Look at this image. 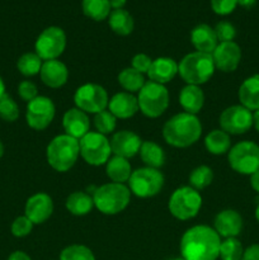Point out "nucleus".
<instances>
[{"instance_id": "nucleus-42", "label": "nucleus", "mask_w": 259, "mask_h": 260, "mask_svg": "<svg viewBox=\"0 0 259 260\" xmlns=\"http://www.w3.org/2000/svg\"><path fill=\"white\" fill-rule=\"evenodd\" d=\"M18 94H19L20 98L24 102L29 103L30 101L38 96V89L36 86L35 83L29 80H23L22 83L18 85Z\"/></svg>"}, {"instance_id": "nucleus-35", "label": "nucleus", "mask_w": 259, "mask_h": 260, "mask_svg": "<svg viewBox=\"0 0 259 260\" xmlns=\"http://www.w3.org/2000/svg\"><path fill=\"white\" fill-rule=\"evenodd\" d=\"M244 254V248L238 238H229L221 241L220 256L221 260H241Z\"/></svg>"}, {"instance_id": "nucleus-34", "label": "nucleus", "mask_w": 259, "mask_h": 260, "mask_svg": "<svg viewBox=\"0 0 259 260\" xmlns=\"http://www.w3.org/2000/svg\"><path fill=\"white\" fill-rule=\"evenodd\" d=\"M213 180V172L207 165H201L192 170L189 175V187L196 190H202L207 188Z\"/></svg>"}, {"instance_id": "nucleus-5", "label": "nucleus", "mask_w": 259, "mask_h": 260, "mask_svg": "<svg viewBox=\"0 0 259 260\" xmlns=\"http://www.w3.org/2000/svg\"><path fill=\"white\" fill-rule=\"evenodd\" d=\"M131 201V190L119 183H107L94 190V207L103 215H117L127 208Z\"/></svg>"}, {"instance_id": "nucleus-51", "label": "nucleus", "mask_w": 259, "mask_h": 260, "mask_svg": "<svg viewBox=\"0 0 259 260\" xmlns=\"http://www.w3.org/2000/svg\"><path fill=\"white\" fill-rule=\"evenodd\" d=\"M3 155H4V145H3L2 140H0V157H2Z\"/></svg>"}, {"instance_id": "nucleus-19", "label": "nucleus", "mask_w": 259, "mask_h": 260, "mask_svg": "<svg viewBox=\"0 0 259 260\" xmlns=\"http://www.w3.org/2000/svg\"><path fill=\"white\" fill-rule=\"evenodd\" d=\"M62 127L65 129V135L80 140L90 129V121L85 112L75 107L65 112L62 117Z\"/></svg>"}, {"instance_id": "nucleus-45", "label": "nucleus", "mask_w": 259, "mask_h": 260, "mask_svg": "<svg viewBox=\"0 0 259 260\" xmlns=\"http://www.w3.org/2000/svg\"><path fill=\"white\" fill-rule=\"evenodd\" d=\"M8 260H32V259H30V256L28 255V254H25L24 251L17 250L14 251V253L10 254Z\"/></svg>"}, {"instance_id": "nucleus-16", "label": "nucleus", "mask_w": 259, "mask_h": 260, "mask_svg": "<svg viewBox=\"0 0 259 260\" xmlns=\"http://www.w3.org/2000/svg\"><path fill=\"white\" fill-rule=\"evenodd\" d=\"M109 144H111V150L114 156L124 157V159L128 160L139 154L142 140L135 132L123 129V131L116 132L112 136Z\"/></svg>"}, {"instance_id": "nucleus-28", "label": "nucleus", "mask_w": 259, "mask_h": 260, "mask_svg": "<svg viewBox=\"0 0 259 260\" xmlns=\"http://www.w3.org/2000/svg\"><path fill=\"white\" fill-rule=\"evenodd\" d=\"M66 210L74 216H85L93 210V197L85 192H73L66 198Z\"/></svg>"}, {"instance_id": "nucleus-49", "label": "nucleus", "mask_w": 259, "mask_h": 260, "mask_svg": "<svg viewBox=\"0 0 259 260\" xmlns=\"http://www.w3.org/2000/svg\"><path fill=\"white\" fill-rule=\"evenodd\" d=\"M253 127L259 132V109L253 112Z\"/></svg>"}, {"instance_id": "nucleus-18", "label": "nucleus", "mask_w": 259, "mask_h": 260, "mask_svg": "<svg viewBox=\"0 0 259 260\" xmlns=\"http://www.w3.org/2000/svg\"><path fill=\"white\" fill-rule=\"evenodd\" d=\"M243 217L235 210H223L215 217L213 229L220 238H238L243 230Z\"/></svg>"}, {"instance_id": "nucleus-17", "label": "nucleus", "mask_w": 259, "mask_h": 260, "mask_svg": "<svg viewBox=\"0 0 259 260\" xmlns=\"http://www.w3.org/2000/svg\"><path fill=\"white\" fill-rule=\"evenodd\" d=\"M53 212L52 198L46 193H36L25 202L24 216H27L33 225H40L47 221Z\"/></svg>"}, {"instance_id": "nucleus-44", "label": "nucleus", "mask_w": 259, "mask_h": 260, "mask_svg": "<svg viewBox=\"0 0 259 260\" xmlns=\"http://www.w3.org/2000/svg\"><path fill=\"white\" fill-rule=\"evenodd\" d=\"M241 260H259V244H253V245L244 249Z\"/></svg>"}, {"instance_id": "nucleus-47", "label": "nucleus", "mask_w": 259, "mask_h": 260, "mask_svg": "<svg viewBox=\"0 0 259 260\" xmlns=\"http://www.w3.org/2000/svg\"><path fill=\"white\" fill-rule=\"evenodd\" d=\"M127 0H109V4L113 10L116 9H123V7L126 5Z\"/></svg>"}, {"instance_id": "nucleus-31", "label": "nucleus", "mask_w": 259, "mask_h": 260, "mask_svg": "<svg viewBox=\"0 0 259 260\" xmlns=\"http://www.w3.org/2000/svg\"><path fill=\"white\" fill-rule=\"evenodd\" d=\"M81 9L86 17L96 22L107 19L112 12L109 0H83Z\"/></svg>"}, {"instance_id": "nucleus-8", "label": "nucleus", "mask_w": 259, "mask_h": 260, "mask_svg": "<svg viewBox=\"0 0 259 260\" xmlns=\"http://www.w3.org/2000/svg\"><path fill=\"white\" fill-rule=\"evenodd\" d=\"M164 175L159 169L140 168L132 172L128 180V188L139 198H151L159 194L164 187Z\"/></svg>"}, {"instance_id": "nucleus-41", "label": "nucleus", "mask_w": 259, "mask_h": 260, "mask_svg": "<svg viewBox=\"0 0 259 260\" xmlns=\"http://www.w3.org/2000/svg\"><path fill=\"white\" fill-rule=\"evenodd\" d=\"M238 7V0H211V8L218 15H228Z\"/></svg>"}, {"instance_id": "nucleus-10", "label": "nucleus", "mask_w": 259, "mask_h": 260, "mask_svg": "<svg viewBox=\"0 0 259 260\" xmlns=\"http://www.w3.org/2000/svg\"><path fill=\"white\" fill-rule=\"evenodd\" d=\"M80 156L84 161L93 167L107 164L112 154L111 144L107 136L98 132L89 131L83 139L79 140Z\"/></svg>"}, {"instance_id": "nucleus-15", "label": "nucleus", "mask_w": 259, "mask_h": 260, "mask_svg": "<svg viewBox=\"0 0 259 260\" xmlns=\"http://www.w3.org/2000/svg\"><path fill=\"white\" fill-rule=\"evenodd\" d=\"M215 69L222 73H233L239 68L241 61V48L236 42H218L212 52Z\"/></svg>"}, {"instance_id": "nucleus-21", "label": "nucleus", "mask_w": 259, "mask_h": 260, "mask_svg": "<svg viewBox=\"0 0 259 260\" xmlns=\"http://www.w3.org/2000/svg\"><path fill=\"white\" fill-rule=\"evenodd\" d=\"M108 111L116 118H131L139 112V102L134 94L127 93V91H119L109 99Z\"/></svg>"}, {"instance_id": "nucleus-3", "label": "nucleus", "mask_w": 259, "mask_h": 260, "mask_svg": "<svg viewBox=\"0 0 259 260\" xmlns=\"http://www.w3.org/2000/svg\"><path fill=\"white\" fill-rule=\"evenodd\" d=\"M80 155L79 140L69 135H58L53 137L46 150V156L50 167L60 173L69 172L75 165Z\"/></svg>"}, {"instance_id": "nucleus-13", "label": "nucleus", "mask_w": 259, "mask_h": 260, "mask_svg": "<svg viewBox=\"0 0 259 260\" xmlns=\"http://www.w3.org/2000/svg\"><path fill=\"white\" fill-rule=\"evenodd\" d=\"M218 123L221 129L229 135L246 134L253 127V112L241 104L228 107L220 114Z\"/></svg>"}, {"instance_id": "nucleus-50", "label": "nucleus", "mask_w": 259, "mask_h": 260, "mask_svg": "<svg viewBox=\"0 0 259 260\" xmlns=\"http://www.w3.org/2000/svg\"><path fill=\"white\" fill-rule=\"evenodd\" d=\"M5 94H7L5 93V84H4V80L2 79V76H0V99H2Z\"/></svg>"}, {"instance_id": "nucleus-36", "label": "nucleus", "mask_w": 259, "mask_h": 260, "mask_svg": "<svg viewBox=\"0 0 259 260\" xmlns=\"http://www.w3.org/2000/svg\"><path fill=\"white\" fill-rule=\"evenodd\" d=\"M93 121L96 132L101 135H104V136L112 134V132L116 129L117 118L108 111V109L96 113L95 116H94Z\"/></svg>"}, {"instance_id": "nucleus-14", "label": "nucleus", "mask_w": 259, "mask_h": 260, "mask_svg": "<svg viewBox=\"0 0 259 260\" xmlns=\"http://www.w3.org/2000/svg\"><path fill=\"white\" fill-rule=\"evenodd\" d=\"M55 113L56 108L53 102L47 96L38 95L27 106L25 111L27 124L36 131H42L50 126L55 118Z\"/></svg>"}, {"instance_id": "nucleus-2", "label": "nucleus", "mask_w": 259, "mask_h": 260, "mask_svg": "<svg viewBox=\"0 0 259 260\" xmlns=\"http://www.w3.org/2000/svg\"><path fill=\"white\" fill-rule=\"evenodd\" d=\"M202 135V124L196 114L182 112L173 116L163 127V137L170 146L185 149L192 146Z\"/></svg>"}, {"instance_id": "nucleus-9", "label": "nucleus", "mask_w": 259, "mask_h": 260, "mask_svg": "<svg viewBox=\"0 0 259 260\" xmlns=\"http://www.w3.org/2000/svg\"><path fill=\"white\" fill-rule=\"evenodd\" d=\"M229 164L234 172L250 177L259 170V145L253 141H241L228 152Z\"/></svg>"}, {"instance_id": "nucleus-7", "label": "nucleus", "mask_w": 259, "mask_h": 260, "mask_svg": "<svg viewBox=\"0 0 259 260\" xmlns=\"http://www.w3.org/2000/svg\"><path fill=\"white\" fill-rule=\"evenodd\" d=\"M170 213L177 220H192L200 212L202 207V197L200 192L192 187H180L173 192L168 203Z\"/></svg>"}, {"instance_id": "nucleus-52", "label": "nucleus", "mask_w": 259, "mask_h": 260, "mask_svg": "<svg viewBox=\"0 0 259 260\" xmlns=\"http://www.w3.org/2000/svg\"><path fill=\"white\" fill-rule=\"evenodd\" d=\"M255 218H256V221L259 222V203H258V206H256V208H255Z\"/></svg>"}, {"instance_id": "nucleus-53", "label": "nucleus", "mask_w": 259, "mask_h": 260, "mask_svg": "<svg viewBox=\"0 0 259 260\" xmlns=\"http://www.w3.org/2000/svg\"><path fill=\"white\" fill-rule=\"evenodd\" d=\"M169 260H184L183 258H174V259H169Z\"/></svg>"}, {"instance_id": "nucleus-39", "label": "nucleus", "mask_w": 259, "mask_h": 260, "mask_svg": "<svg viewBox=\"0 0 259 260\" xmlns=\"http://www.w3.org/2000/svg\"><path fill=\"white\" fill-rule=\"evenodd\" d=\"M32 221L27 216H19V217H17L13 221L10 231H12V234L15 238H25V236H28L32 233Z\"/></svg>"}, {"instance_id": "nucleus-40", "label": "nucleus", "mask_w": 259, "mask_h": 260, "mask_svg": "<svg viewBox=\"0 0 259 260\" xmlns=\"http://www.w3.org/2000/svg\"><path fill=\"white\" fill-rule=\"evenodd\" d=\"M213 29H215L218 42H231L236 36V28L234 27L233 23L228 22V20L218 22Z\"/></svg>"}, {"instance_id": "nucleus-30", "label": "nucleus", "mask_w": 259, "mask_h": 260, "mask_svg": "<svg viewBox=\"0 0 259 260\" xmlns=\"http://www.w3.org/2000/svg\"><path fill=\"white\" fill-rule=\"evenodd\" d=\"M205 146L212 155H223L231 149L230 135L222 129H213L206 136Z\"/></svg>"}, {"instance_id": "nucleus-6", "label": "nucleus", "mask_w": 259, "mask_h": 260, "mask_svg": "<svg viewBox=\"0 0 259 260\" xmlns=\"http://www.w3.org/2000/svg\"><path fill=\"white\" fill-rule=\"evenodd\" d=\"M139 109L149 118H157L169 107V91L163 84L147 81L139 91Z\"/></svg>"}, {"instance_id": "nucleus-12", "label": "nucleus", "mask_w": 259, "mask_h": 260, "mask_svg": "<svg viewBox=\"0 0 259 260\" xmlns=\"http://www.w3.org/2000/svg\"><path fill=\"white\" fill-rule=\"evenodd\" d=\"M66 48V33L62 28L51 25L40 33L35 43L36 53L42 60H57Z\"/></svg>"}, {"instance_id": "nucleus-1", "label": "nucleus", "mask_w": 259, "mask_h": 260, "mask_svg": "<svg viewBox=\"0 0 259 260\" xmlns=\"http://www.w3.org/2000/svg\"><path fill=\"white\" fill-rule=\"evenodd\" d=\"M221 238L215 229L197 225L188 229L180 240V253L184 260H217Z\"/></svg>"}, {"instance_id": "nucleus-46", "label": "nucleus", "mask_w": 259, "mask_h": 260, "mask_svg": "<svg viewBox=\"0 0 259 260\" xmlns=\"http://www.w3.org/2000/svg\"><path fill=\"white\" fill-rule=\"evenodd\" d=\"M250 185L256 193H259V170L250 175Z\"/></svg>"}, {"instance_id": "nucleus-38", "label": "nucleus", "mask_w": 259, "mask_h": 260, "mask_svg": "<svg viewBox=\"0 0 259 260\" xmlns=\"http://www.w3.org/2000/svg\"><path fill=\"white\" fill-rule=\"evenodd\" d=\"M19 117V107L10 95L5 94L0 99V118L5 122H14Z\"/></svg>"}, {"instance_id": "nucleus-48", "label": "nucleus", "mask_w": 259, "mask_h": 260, "mask_svg": "<svg viewBox=\"0 0 259 260\" xmlns=\"http://www.w3.org/2000/svg\"><path fill=\"white\" fill-rule=\"evenodd\" d=\"M256 0H238V5H240V7L243 8H246V9H250V8H253L254 5H255Z\"/></svg>"}, {"instance_id": "nucleus-22", "label": "nucleus", "mask_w": 259, "mask_h": 260, "mask_svg": "<svg viewBox=\"0 0 259 260\" xmlns=\"http://www.w3.org/2000/svg\"><path fill=\"white\" fill-rule=\"evenodd\" d=\"M190 42L198 52L208 53V55H212L218 45L215 29L206 23H201L193 28L190 32Z\"/></svg>"}, {"instance_id": "nucleus-11", "label": "nucleus", "mask_w": 259, "mask_h": 260, "mask_svg": "<svg viewBox=\"0 0 259 260\" xmlns=\"http://www.w3.org/2000/svg\"><path fill=\"white\" fill-rule=\"evenodd\" d=\"M74 103L76 108L81 109L86 114H96L108 108V93L99 84H84L76 89L74 94Z\"/></svg>"}, {"instance_id": "nucleus-24", "label": "nucleus", "mask_w": 259, "mask_h": 260, "mask_svg": "<svg viewBox=\"0 0 259 260\" xmlns=\"http://www.w3.org/2000/svg\"><path fill=\"white\" fill-rule=\"evenodd\" d=\"M239 102L249 111L259 109V74L246 78L238 91Z\"/></svg>"}, {"instance_id": "nucleus-26", "label": "nucleus", "mask_w": 259, "mask_h": 260, "mask_svg": "<svg viewBox=\"0 0 259 260\" xmlns=\"http://www.w3.org/2000/svg\"><path fill=\"white\" fill-rule=\"evenodd\" d=\"M106 174L113 183L124 184L126 182H128L132 174L131 164L124 157H109L106 164Z\"/></svg>"}, {"instance_id": "nucleus-33", "label": "nucleus", "mask_w": 259, "mask_h": 260, "mask_svg": "<svg viewBox=\"0 0 259 260\" xmlns=\"http://www.w3.org/2000/svg\"><path fill=\"white\" fill-rule=\"evenodd\" d=\"M43 60L37 55L36 52H27L19 57L17 62L18 71L22 74L23 76H35L40 74L41 68H42Z\"/></svg>"}, {"instance_id": "nucleus-29", "label": "nucleus", "mask_w": 259, "mask_h": 260, "mask_svg": "<svg viewBox=\"0 0 259 260\" xmlns=\"http://www.w3.org/2000/svg\"><path fill=\"white\" fill-rule=\"evenodd\" d=\"M111 29L118 36H128L134 30L135 22L132 15L126 9L112 10L108 17Z\"/></svg>"}, {"instance_id": "nucleus-37", "label": "nucleus", "mask_w": 259, "mask_h": 260, "mask_svg": "<svg viewBox=\"0 0 259 260\" xmlns=\"http://www.w3.org/2000/svg\"><path fill=\"white\" fill-rule=\"evenodd\" d=\"M60 260H95V256L88 246L74 244L61 251Z\"/></svg>"}, {"instance_id": "nucleus-23", "label": "nucleus", "mask_w": 259, "mask_h": 260, "mask_svg": "<svg viewBox=\"0 0 259 260\" xmlns=\"http://www.w3.org/2000/svg\"><path fill=\"white\" fill-rule=\"evenodd\" d=\"M178 74V63L170 57H157L152 60L151 66L147 71L150 81L157 84H167L174 79Z\"/></svg>"}, {"instance_id": "nucleus-43", "label": "nucleus", "mask_w": 259, "mask_h": 260, "mask_svg": "<svg viewBox=\"0 0 259 260\" xmlns=\"http://www.w3.org/2000/svg\"><path fill=\"white\" fill-rule=\"evenodd\" d=\"M151 63H152L151 57L145 55V53H137V55H135L134 57H132V61H131L132 69H135V70L139 71V73L141 74H147Z\"/></svg>"}, {"instance_id": "nucleus-20", "label": "nucleus", "mask_w": 259, "mask_h": 260, "mask_svg": "<svg viewBox=\"0 0 259 260\" xmlns=\"http://www.w3.org/2000/svg\"><path fill=\"white\" fill-rule=\"evenodd\" d=\"M40 76L42 83L51 89H58L68 83V66L60 60L43 61Z\"/></svg>"}, {"instance_id": "nucleus-25", "label": "nucleus", "mask_w": 259, "mask_h": 260, "mask_svg": "<svg viewBox=\"0 0 259 260\" xmlns=\"http://www.w3.org/2000/svg\"><path fill=\"white\" fill-rule=\"evenodd\" d=\"M179 104L185 113L197 114L205 104V94L198 85H185L179 93Z\"/></svg>"}, {"instance_id": "nucleus-32", "label": "nucleus", "mask_w": 259, "mask_h": 260, "mask_svg": "<svg viewBox=\"0 0 259 260\" xmlns=\"http://www.w3.org/2000/svg\"><path fill=\"white\" fill-rule=\"evenodd\" d=\"M118 83L127 93L134 94L141 90L146 81H145L144 74L139 73L132 68H126L118 74Z\"/></svg>"}, {"instance_id": "nucleus-4", "label": "nucleus", "mask_w": 259, "mask_h": 260, "mask_svg": "<svg viewBox=\"0 0 259 260\" xmlns=\"http://www.w3.org/2000/svg\"><path fill=\"white\" fill-rule=\"evenodd\" d=\"M215 63L212 56L203 52H190L178 63V74L188 85H202L212 78Z\"/></svg>"}, {"instance_id": "nucleus-27", "label": "nucleus", "mask_w": 259, "mask_h": 260, "mask_svg": "<svg viewBox=\"0 0 259 260\" xmlns=\"http://www.w3.org/2000/svg\"><path fill=\"white\" fill-rule=\"evenodd\" d=\"M140 156L146 167L159 169L165 164V152L160 145L154 141H142L140 147Z\"/></svg>"}]
</instances>
